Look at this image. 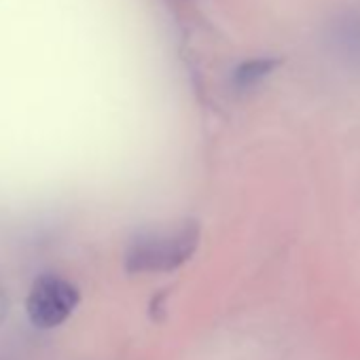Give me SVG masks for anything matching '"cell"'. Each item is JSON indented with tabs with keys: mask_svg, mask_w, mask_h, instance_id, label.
Instances as JSON below:
<instances>
[{
	"mask_svg": "<svg viewBox=\"0 0 360 360\" xmlns=\"http://www.w3.org/2000/svg\"><path fill=\"white\" fill-rule=\"evenodd\" d=\"M276 66H278V60H271V58L246 60L240 66H236V70L231 75V83L236 89H250L257 83H261L269 72H274Z\"/></svg>",
	"mask_w": 360,
	"mask_h": 360,
	"instance_id": "4",
	"label": "cell"
},
{
	"mask_svg": "<svg viewBox=\"0 0 360 360\" xmlns=\"http://www.w3.org/2000/svg\"><path fill=\"white\" fill-rule=\"evenodd\" d=\"M5 314H7V295H5L3 284H0V322L5 320Z\"/></svg>",
	"mask_w": 360,
	"mask_h": 360,
	"instance_id": "5",
	"label": "cell"
},
{
	"mask_svg": "<svg viewBox=\"0 0 360 360\" xmlns=\"http://www.w3.org/2000/svg\"><path fill=\"white\" fill-rule=\"evenodd\" d=\"M200 244V229L195 225L183 227L174 233L140 236L131 242L125 267L134 274L172 271L191 259Z\"/></svg>",
	"mask_w": 360,
	"mask_h": 360,
	"instance_id": "1",
	"label": "cell"
},
{
	"mask_svg": "<svg viewBox=\"0 0 360 360\" xmlns=\"http://www.w3.org/2000/svg\"><path fill=\"white\" fill-rule=\"evenodd\" d=\"M79 303L81 292L72 282L56 274H43L28 292L26 311L34 326L56 328L72 316Z\"/></svg>",
	"mask_w": 360,
	"mask_h": 360,
	"instance_id": "2",
	"label": "cell"
},
{
	"mask_svg": "<svg viewBox=\"0 0 360 360\" xmlns=\"http://www.w3.org/2000/svg\"><path fill=\"white\" fill-rule=\"evenodd\" d=\"M328 37L345 60L360 66V15L337 18L328 28Z\"/></svg>",
	"mask_w": 360,
	"mask_h": 360,
	"instance_id": "3",
	"label": "cell"
}]
</instances>
